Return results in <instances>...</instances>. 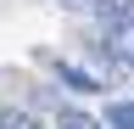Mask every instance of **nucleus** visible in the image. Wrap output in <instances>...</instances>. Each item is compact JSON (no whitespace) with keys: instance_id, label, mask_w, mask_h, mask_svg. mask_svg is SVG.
<instances>
[{"instance_id":"obj_1","label":"nucleus","mask_w":134,"mask_h":129,"mask_svg":"<svg viewBox=\"0 0 134 129\" xmlns=\"http://www.w3.org/2000/svg\"><path fill=\"white\" fill-rule=\"evenodd\" d=\"M90 6H95V17L106 23V28H123L134 17V0H90Z\"/></svg>"},{"instance_id":"obj_2","label":"nucleus","mask_w":134,"mask_h":129,"mask_svg":"<svg viewBox=\"0 0 134 129\" xmlns=\"http://www.w3.org/2000/svg\"><path fill=\"white\" fill-rule=\"evenodd\" d=\"M56 79H62V84H73V90H84V95L100 90V79H95V73H84V68H73V62H56Z\"/></svg>"},{"instance_id":"obj_3","label":"nucleus","mask_w":134,"mask_h":129,"mask_svg":"<svg viewBox=\"0 0 134 129\" xmlns=\"http://www.w3.org/2000/svg\"><path fill=\"white\" fill-rule=\"evenodd\" d=\"M112 56L123 62V68H134V17H129L123 28H112Z\"/></svg>"},{"instance_id":"obj_4","label":"nucleus","mask_w":134,"mask_h":129,"mask_svg":"<svg viewBox=\"0 0 134 129\" xmlns=\"http://www.w3.org/2000/svg\"><path fill=\"white\" fill-rule=\"evenodd\" d=\"M56 129H100V118L84 107H56Z\"/></svg>"},{"instance_id":"obj_5","label":"nucleus","mask_w":134,"mask_h":129,"mask_svg":"<svg viewBox=\"0 0 134 129\" xmlns=\"http://www.w3.org/2000/svg\"><path fill=\"white\" fill-rule=\"evenodd\" d=\"M106 123L112 129H134V101H112L106 107Z\"/></svg>"},{"instance_id":"obj_6","label":"nucleus","mask_w":134,"mask_h":129,"mask_svg":"<svg viewBox=\"0 0 134 129\" xmlns=\"http://www.w3.org/2000/svg\"><path fill=\"white\" fill-rule=\"evenodd\" d=\"M0 129H34V118L17 112V107H0Z\"/></svg>"},{"instance_id":"obj_7","label":"nucleus","mask_w":134,"mask_h":129,"mask_svg":"<svg viewBox=\"0 0 134 129\" xmlns=\"http://www.w3.org/2000/svg\"><path fill=\"white\" fill-rule=\"evenodd\" d=\"M62 6H84V0H62Z\"/></svg>"}]
</instances>
